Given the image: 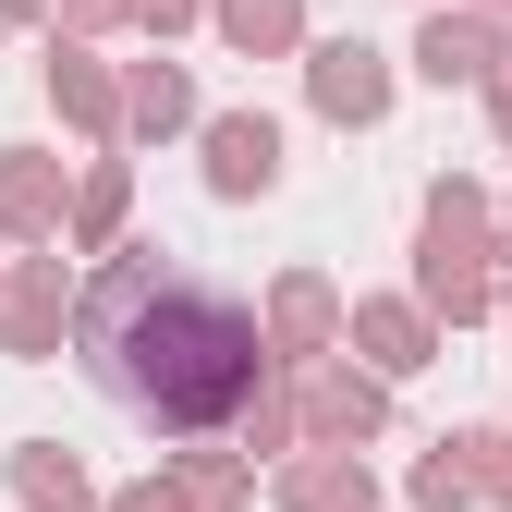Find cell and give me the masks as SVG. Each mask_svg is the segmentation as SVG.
<instances>
[{"mask_svg": "<svg viewBox=\"0 0 512 512\" xmlns=\"http://www.w3.org/2000/svg\"><path fill=\"white\" fill-rule=\"evenodd\" d=\"M464 244H476V196H439L427 208V293L439 305H476V256Z\"/></svg>", "mask_w": 512, "mask_h": 512, "instance_id": "obj_3", "label": "cell"}, {"mask_svg": "<svg viewBox=\"0 0 512 512\" xmlns=\"http://www.w3.org/2000/svg\"><path fill=\"white\" fill-rule=\"evenodd\" d=\"M0 13H25V0H0Z\"/></svg>", "mask_w": 512, "mask_h": 512, "instance_id": "obj_14", "label": "cell"}, {"mask_svg": "<svg viewBox=\"0 0 512 512\" xmlns=\"http://www.w3.org/2000/svg\"><path fill=\"white\" fill-rule=\"evenodd\" d=\"M293 512H366V476H342V464H305V476H293Z\"/></svg>", "mask_w": 512, "mask_h": 512, "instance_id": "obj_6", "label": "cell"}, {"mask_svg": "<svg viewBox=\"0 0 512 512\" xmlns=\"http://www.w3.org/2000/svg\"><path fill=\"white\" fill-rule=\"evenodd\" d=\"M220 25H232L244 49H281V37H293V0H220Z\"/></svg>", "mask_w": 512, "mask_h": 512, "instance_id": "obj_7", "label": "cell"}, {"mask_svg": "<svg viewBox=\"0 0 512 512\" xmlns=\"http://www.w3.org/2000/svg\"><path fill=\"white\" fill-rule=\"evenodd\" d=\"M366 342H378V366H415V317H403V305H378V317H366Z\"/></svg>", "mask_w": 512, "mask_h": 512, "instance_id": "obj_11", "label": "cell"}, {"mask_svg": "<svg viewBox=\"0 0 512 512\" xmlns=\"http://www.w3.org/2000/svg\"><path fill=\"white\" fill-rule=\"evenodd\" d=\"M317 427H378V391L366 378H330V391H317Z\"/></svg>", "mask_w": 512, "mask_h": 512, "instance_id": "obj_8", "label": "cell"}, {"mask_svg": "<svg viewBox=\"0 0 512 512\" xmlns=\"http://www.w3.org/2000/svg\"><path fill=\"white\" fill-rule=\"evenodd\" d=\"M500 122H512V86H500Z\"/></svg>", "mask_w": 512, "mask_h": 512, "instance_id": "obj_13", "label": "cell"}, {"mask_svg": "<svg viewBox=\"0 0 512 512\" xmlns=\"http://www.w3.org/2000/svg\"><path fill=\"white\" fill-rule=\"evenodd\" d=\"M427 74H439V86L488 74V25H427Z\"/></svg>", "mask_w": 512, "mask_h": 512, "instance_id": "obj_5", "label": "cell"}, {"mask_svg": "<svg viewBox=\"0 0 512 512\" xmlns=\"http://www.w3.org/2000/svg\"><path fill=\"white\" fill-rule=\"evenodd\" d=\"M74 354L86 378L147 415V427H220L256 403V317L232 293H208L196 269H171V256H110L74 305Z\"/></svg>", "mask_w": 512, "mask_h": 512, "instance_id": "obj_1", "label": "cell"}, {"mask_svg": "<svg viewBox=\"0 0 512 512\" xmlns=\"http://www.w3.org/2000/svg\"><path fill=\"white\" fill-rule=\"evenodd\" d=\"M317 98H330L342 122H378V98H391V74H378V49H317Z\"/></svg>", "mask_w": 512, "mask_h": 512, "instance_id": "obj_4", "label": "cell"}, {"mask_svg": "<svg viewBox=\"0 0 512 512\" xmlns=\"http://www.w3.org/2000/svg\"><path fill=\"white\" fill-rule=\"evenodd\" d=\"M0 220H13V232L49 220V171H0Z\"/></svg>", "mask_w": 512, "mask_h": 512, "instance_id": "obj_10", "label": "cell"}, {"mask_svg": "<svg viewBox=\"0 0 512 512\" xmlns=\"http://www.w3.org/2000/svg\"><path fill=\"white\" fill-rule=\"evenodd\" d=\"M281 330H293V342H317V330H330V305H317V281H293V293H281Z\"/></svg>", "mask_w": 512, "mask_h": 512, "instance_id": "obj_12", "label": "cell"}, {"mask_svg": "<svg viewBox=\"0 0 512 512\" xmlns=\"http://www.w3.org/2000/svg\"><path fill=\"white\" fill-rule=\"evenodd\" d=\"M13 476H25V500H49V512H74V500H86V488H74V464H49V452H25Z\"/></svg>", "mask_w": 512, "mask_h": 512, "instance_id": "obj_9", "label": "cell"}, {"mask_svg": "<svg viewBox=\"0 0 512 512\" xmlns=\"http://www.w3.org/2000/svg\"><path fill=\"white\" fill-rule=\"evenodd\" d=\"M208 183L220 196H269L281 183V135L269 122H208Z\"/></svg>", "mask_w": 512, "mask_h": 512, "instance_id": "obj_2", "label": "cell"}]
</instances>
